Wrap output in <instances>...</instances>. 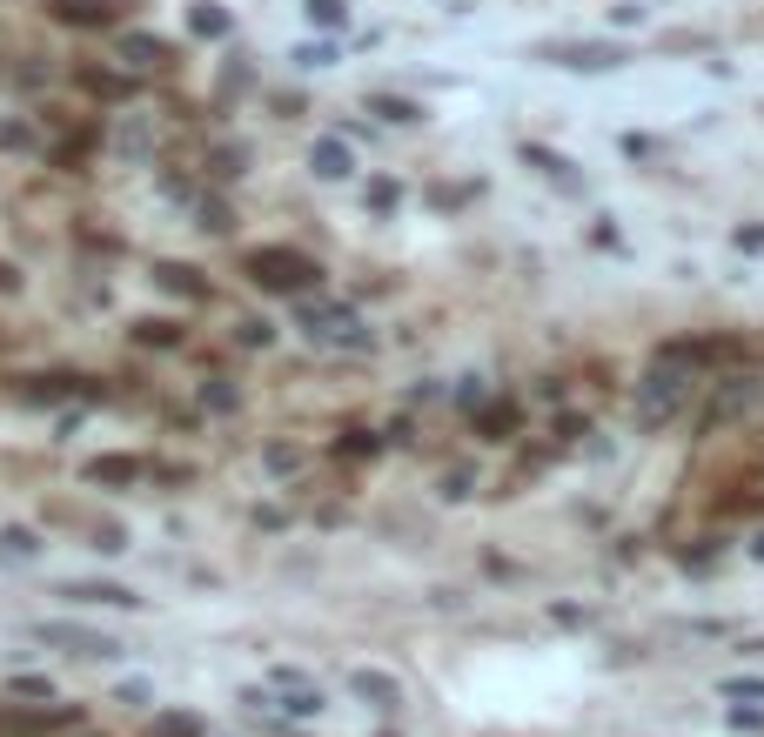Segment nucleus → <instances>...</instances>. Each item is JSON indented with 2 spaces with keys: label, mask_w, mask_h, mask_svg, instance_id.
Listing matches in <instances>:
<instances>
[{
  "label": "nucleus",
  "mask_w": 764,
  "mask_h": 737,
  "mask_svg": "<svg viewBox=\"0 0 764 737\" xmlns=\"http://www.w3.org/2000/svg\"><path fill=\"white\" fill-rule=\"evenodd\" d=\"M248 282L269 295H309L315 282H322V268H315V255H302V248H248Z\"/></svg>",
  "instance_id": "1"
},
{
  "label": "nucleus",
  "mask_w": 764,
  "mask_h": 737,
  "mask_svg": "<svg viewBox=\"0 0 764 737\" xmlns=\"http://www.w3.org/2000/svg\"><path fill=\"white\" fill-rule=\"evenodd\" d=\"M537 61L570 67V74H610V67H624V47L617 41H557V47H537Z\"/></svg>",
  "instance_id": "2"
},
{
  "label": "nucleus",
  "mask_w": 764,
  "mask_h": 737,
  "mask_svg": "<svg viewBox=\"0 0 764 737\" xmlns=\"http://www.w3.org/2000/svg\"><path fill=\"white\" fill-rule=\"evenodd\" d=\"M302 329L315 342H342V349H369V329L356 322V309H342V302H309L302 309Z\"/></svg>",
  "instance_id": "3"
},
{
  "label": "nucleus",
  "mask_w": 764,
  "mask_h": 737,
  "mask_svg": "<svg viewBox=\"0 0 764 737\" xmlns=\"http://www.w3.org/2000/svg\"><path fill=\"white\" fill-rule=\"evenodd\" d=\"M684 389H691L684 362L657 356V362H651V376H644V416H671L677 402H684Z\"/></svg>",
  "instance_id": "4"
},
{
  "label": "nucleus",
  "mask_w": 764,
  "mask_h": 737,
  "mask_svg": "<svg viewBox=\"0 0 764 737\" xmlns=\"http://www.w3.org/2000/svg\"><path fill=\"white\" fill-rule=\"evenodd\" d=\"M34 637H41V644L74 650V657H121V644H114L108 630H81V624H34Z\"/></svg>",
  "instance_id": "5"
},
{
  "label": "nucleus",
  "mask_w": 764,
  "mask_h": 737,
  "mask_svg": "<svg viewBox=\"0 0 764 737\" xmlns=\"http://www.w3.org/2000/svg\"><path fill=\"white\" fill-rule=\"evenodd\" d=\"M758 396H764V382H758V376H731L718 396H711L704 423H711V429H718V423H738V416H751V409H758Z\"/></svg>",
  "instance_id": "6"
},
{
  "label": "nucleus",
  "mask_w": 764,
  "mask_h": 737,
  "mask_svg": "<svg viewBox=\"0 0 764 737\" xmlns=\"http://www.w3.org/2000/svg\"><path fill=\"white\" fill-rule=\"evenodd\" d=\"M61 724H81L74 704H54V711H0V737H47Z\"/></svg>",
  "instance_id": "7"
},
{
  "label": "nucleus",
  "mask_w": 764,
  "mask_h": 737,
  "mask_svg": "<svg viewBox=\"0 0 764 737\" xmlns=\"http://www.w3.org/2000/svg\"><path fill=\"white\" fill-rule=\"evenodd\" d=\"M309 168H315V181H349L356 175V148H349L342 134H322L309 148Z\"/></svg>",
  "instance_id": "8"
},
{
  "label": "nucleus",
  "mask_w": 764,
  "mask_h": 737,
  "mask_svg": "<svg viewBox=\"0 0 764 737\" xmlns=\"http://www.w3.org/2000/svg\"><path fill=\"white\" fill-rule=\"evenodd\" d=\"M523 161H530L543 181H557L563 195H577V188H584V175H577V161H570V155H550V148H537V141H523Z\"/></svg>",
  "instance_id": "9"
},
{
  "label": "nucleus",
  "mask_w": 764,
  "mask_h": 737,
  "mask_svg": "<svg viewBox=\"0 0 764 737\" xmlns=\"http://www.w3.org/2000/svg\"><path fill=\"white\" fill-rule=\"evenodd\" d=\"M349 691H356L362 704H376V711H396V704H403V684H396L389 670H349Z\"/></svg>",
  "instance_id": "10"
},
{
  "label": "nucleus",
  "mask_w": 764,
  "mask_h": 737,
  "mask_svg": "<svg viewBox=\"0 0 764 737\" xmlns=\"http://www.w3.org/2000/svg\"><path fill=\"white\" fill-rule=\"evenodd\" d=\"M61 597L68 603H108V610H135V590L128 583H61Z\"/></svg>",
  "instance_id": "11"
},
{
  "label": "nucleus",
  "mask_w": 764,
  "mask_h": 737,
  "mask_svg": "<svg viewBox=\"0 0 764 737\" xmlns=\"http://www.w3.org/2000/svg\"><path fill=\"white\" fill-rule=\"evenodd\" d=\"M517 402H490V409H476V436H483V443H510V436H517Z\"/></svg>",
  "instance_id": "12"
},
{
  "label": "nucleus",
  "mask_w": 764,
  "mask_h": 737,
  "mask_svg": "<svg viewBox=\"0 0 764 737\" xmlns=\"http://www.w3.org/2000/svg\"><path fill=\"white\" fill-rule=\"evenodd\" d=\"M275 684H282V711H289V717H315V711H322V691L302 684L295 670H275Z\"/></svg>",
  "instance_id": "13"
},
{
  "label": "nucleus",
  "mask_w": 764,
  "mask_h": 737,
  "mask_svg": "<svg viewBox=\"0 0 764 737\" xmlns=\"http://www.w3.org/2000/svg\"><path fill=\"white\" fill-rule=\"evenodd\" d=\"M155 282H161L168 295H181V302H202V295H208V282H202V275H195L188 262H161V268H155Z\"/></svg>",
  "instance_id": "14"
},
{
  "label": "nucleus",
  "mask_w": 764,
  "mask_h": 737,
  "mask_svg": "<svg viewBox=\"0 0 764 737\" xmlns=\"http://www.w3.org/2000/svg\"><path fill=\"white\" fill-rule=\"evenodd\" d=\"M141 476V456H94L88 463V483H114V490H121V483H135Z\"/></svg>",
  "instance_id": "15"
},
{
  "label": "nucleus",
  "mask_w": 764,
  "mask_h": 737,
  "mask_svg": "<svg viewBox=\"0 0 764 737\" xmlns=\"http://www.w3.org/2000/svg\"><path fill=\"white\" fill-rule=\"evenodd\" d=\"M121 61L128 67H161L168 61V41H155V34H121Z\"/></svg>",
  "instance_id": "16"
},
{
  "label": "nucleus",
  "mask_w": 764,
  "mask_h": 737,
  "mask_svg": "<svg viewBox=\"0 0 764 737\" xmlns=\"http://www.w3.org/2000/svg\"><path fill=\"white\" fill-rule=\"evenodd\" d=\"M34 557H41V536L34 530H21V523L0 530V563H34Z\"/></svg>",
  "instance_id": "17"
},
{
  "label": "nucleus",
  "mask_w": 764,
  "mask_h": 737,
  "mask_svg": "<svg viewBox=\"0 0 764 737\" xmlns=\"http://www.w3.org/2000/svg\"><path fill=\"white\" fill-rule=\"evenodd\" d=\"M148 737H208V724L195 711H161L155 724H148Z\"/></svg>",
  "instance_id": "18"
},
{
  "label": "nucleus",
  "mask_w": 764,
  "mask_h": 737,
  "mask_svg": "<svg viewBox=\"0 0 764 737\" xmlns=\"http://www.w3.org/2000/svg\"><path fill=\"white\" fill-rule=\"evenodd\" d=\"M54 14H61L68 27H108V14H114V7H101V0H61Z\"/></svg>",
  "instance_id": "19"
},
{
  "label": "nucleus",
  "mask_w": 764,
  "mask_h": 737,
  "mask_svg": "<svg viewBox=\"0 0 764 737\" xmlns=\"http://www.w3.org/2000/svg\"><path fill=\"white\" fill-rule=\"evenodd\" d=\"M369 114H382V121H423V108H416V101H403V94H369Z\"/></svg>",
  "instance_id": "20"
},
{
  "label": "nucleus",
  "mask_w": 764,
  "mask_h": 737,
  "mask_svg": "<svg viewBox=\"0 0 764 737\" xmlns=\"http://www.w3.org/2000/svg\"><path fill=\"white\" fill-rule=\"evenodd\" d=\"M188 27H195L202 41H222V34H228V7H215V0H202V7L188 14Z\"/></svg>",
  "instance_id": "21"
},
{
  "label": "nucleus",
  "mask_w": 764,
  "mask_h": 737,
  "mask_svg": "<svg viewBox=\"0 0 764 737\" xmlns=\"http://www.w3.org/2000/svg\"><path fill=\"white\" fill-rule=\"evenodd\" d=\"M135 342H141V349H175L181 329H175V322H161V315H148V322H135Z\"/></svg>",
  "instance_id": "22"
},
{
  "label": "nucleus",
  "mask_w": 764,
  "mask_h": 737,
  "mask_svg": "<svg viewBox=\"0 0 764 737\" xmlns=\"http://www.w3.org/2000/svg\"><path fill=\"white\" fill-rule=\"evenodd\" d=\"M302 14L315 27H349V0H302Z\"/></svg>",
  "instance_id": "23"
},
{
  "label": "nucleus",
  "mask_w": 764,
  "mask_h": 737,
  "mask_svg": "<svg viewBox=\"0 0 764 737\" xmlns=\"http://www.w3.org/2000/svg\"><path fill=\"white\" fill-rule=\"evenodd\" d=\"M235 335H242L248 349H269V342H275V329L262 322V315H242V322H235Z\"/></svg>",
  "instance_id": "24"
},
{
  "label": "nucleus",
  "mask_w": 764,
  "mask_h": 737,
  "mask_svg": "<svg viewBox=\"0 0 764 737\" xmlns=\"http://www.w3.org/2000/svg\"><path fill=\"white\" fill-rule=\"evenodd\" d=\"M295 67H309V74H315V67H336V47H329V41H309V47H295Z\"/></svg>",
  "instance_id": "25"
},
{
  "label": "nucleus",
  "mask_w": 764,
  "mask_h": 737,
  "mask_svg": "<svg viewBox=\"0 0 764 737\" xmlns=\"http://www.w3.org/2000/svg\"><path fill=\"white\" fill-rule=\"evenodd\" d=\"M202 402H208V409H215V416H228V409H235V402H242V396H235V389H228V382L215 376V382H202Z\"/></svg>",
  "instance_id": "26"
},
{
  "label": "nucleus",
  "mask_w": 764,
  "mask_h": 737,
  "mask_svg": "<svg viewBox=\"0 0 764 737\" xmlns=\"http://www.w3.org/2000/svg\"><path fill=\"white\" fill-rule=\"evenodd\" d=\"M242 148H215V161H208V175H222V181H235V175H242Z\"/></svg>",
  "instance_id": "27"
},
{
  "label": "nucleus",
  "mask_w": 764,
  "mask_h": 737,
  "mask_svg": "<svg viewBox=\"0 0 764 737\" xmlns=\"http://www.w3.org/2000/svg\"><path fill=\"white\" fill-rule=\"evenodd\" d=\"M396 201H403V188H396V181H369V208H376V215H389Z\"/></svg>",
  "instance_id": "28"
},
{
  "label": "nucleus",
  "mask_w": 764,
  "mask_h": 737,
  "mask_svg": "<svg viewBox=\"0 0 764 737\" xmlns=\"http://www.w3.org/2000/svg\"><path fill=\"white\" fill-rule=\"evenodd\" d=\"M336 449H342V456H376L382 443H376V436H369V429H349V436H342Z\"/></svg>",
  "instance_id": "29"
},
{
  "label": "nucleus",
  "mask_w": 764,
  "mask_h": 737,
  "mask_svg": "<svg viewBox=\"0 0 764 737\" xmlns=\"http://www.w3.org/2000/svg\"><path fill=\"white\" fill-rule=\"evenodd\" d=\"M718 697H764V677H724Z\"/></svg>",
  "instance_id": "30"
},
{
  "label": "nucleus",
  "mask_w": 764,
  "mask_h": 737,
  "mask_svg": "<svg viewBox=\"0 0 764 737\" xmlns=\"http://www.w3.org/2000/svg\"><path fill=\"white\" fill-rule=\"evenodd\" d=\"M94 550H128V530H121V523H101V530H94Z\"/></svg>",
  "instance_id": "31"
},
{
  "label": "nucleus",
  "mask_w": 764,
  "mask_h": 737,
  "mask_svg": "<svg viewBox=\"0 0 764 737\" xmlns=\"http://www.w3.org/2000/svg\"><path fill=\"white\" fill-rule=\"evenodd\" d=\"M7 691H14V697H54V677H14Z\"/></svg>",
  "instance_id": "32"
},
{
  "label": "nucleus",
  "mask_w": 764,
  "mask_h": 737,
  "mask_svg": "<svg viewBox=\"0 0 764 737\" xmlns=\"http://www.w3.org/2000/svg\"><path fill=\"white\" fill-rule=\"evenodd\" d=\"M202 228H208V235H228V228H235L222 201H202Z\"/></svg>",
  "instance_id": "33"
},
{
  "label": "nucleus",
  "mask_w": 764,
  "mask_h": 737,
  "mask_svg": "<svg viewBox=\"0 0 764 737\" xmlns=\"http://www.w3.org/2000/svg\"><path fill=\"white\" fill-rule=\"evenodd\" d=\"M738 248H744V255H764V222H744L738 228Z\"/></svg>",
  "instance_id": "34"
},
{
  "label": "nucleus",
  "mask_w": 764,
  "mask_h": 737,
  "mask_svg": "<svg viewBox=\"0 0 764 737\" xmlns=\"http://www.w3.org/2000/svg\"><path fill=\"white\" fill-rule=\"evenodd\" d=\"M610 21H617V27H644V7H637V0H617Z\"/></svg>",
  "instance_id": "35"
},
{
  "label": "nucleus",
  "mask_w": 764,
  "mask_h": 737,
  "mask_svg": "<svg viewBox=\"0 0 764 737\" xmlns=\"http://www.w3.org/2000/svg\"><path fill=\"white\" fill-rule=\"evenodd\" d=\"M443 496L463 503V496H470V469H450V476H443Z\"/></svg>",
  "instance_id": "36"
},
{
  "label": "nucleus",
  "mask_w": 764,
  "mask_h": 737,
  "mask_svg": "<svg viewBox=\"0 0 764 737\" xmlns=\"http://www.w3.org/2000/svg\"><path fill=\"white\" fill-rule=\"evenodd\" d=\"M731 724H738V731H764V711H758V704H738V711H731Z\"/></svg>",
  "instance_id": "37"
},
{
  "label": "nucleus",
  "mask_w": 764,
  "mask_h": 737,
  "mask_svg": "<svg viewBox=\"0 0 764 737\" xmlns=\"http://www.w3.org/2000/svg\"><path fill=\"white\" fill-rule=\"evenodd\" d=\"M295 463H302V456H295V449H282V443H275V449H269V469H275V476H289V469H295Z\"/></svg>",
  "instance_id": "38"
},
{
  "label": "nucleus",
  "mask_w": 764,
  "mask_h": 737,
  "mask_svg": "<svg viewBox=\"0 0 764 737\" xmlns=\"http://www.w3.org/2000/svg\"><path fill=\"white\" fill-rule=\"evenodd\" d=\"M88 88H94V94H108V101H114V94H128V81H114V74H88Z\"/></svg>",
  "instance_id": "39"
},
{
  "label": "nucleus",
  "mask_w": 764,
  "mask_h": 737,
  "mask_svg": "<svg viewBox=\"0 0 764 737\" xmlns=\"http://www.w3.org/2000/svg\"><path fill=\"white\" fill-rule=\"evenodd\" d=\"M590 242H597V248H624V235H617L610 222H597V228H590Z\"/></svg>",
  "instance_id": "40"
},
{
  "label": "nucleus",
  "mask_w": 764,
  "mask_h": 737,
  "mask_svg": "<svg viewBox=\"0 0 764 737\" xmlns=\"http://www.w3.org/2000/svg\"><path fill=\"white\" fill-rule=\"evenodd\" d=\"M751 557H758V563H764V530H758V536H751Z\"/></svg>",
  "instance_id": "41"
},
{
  "label": "nucleus",
  "mask_w": 764,
  "mask_h": 737,
  "mask_svg": "<svg viewBox=\"0 0 764 737\" xmlns=\"http://www.w3.org/2000/svg\"><path fill=\"white\" fill-rule=\"evenodd\" d=\"M0 289H14V268H7V262H0Z\"/></svg>",
  "instance_id": "42"
}]
</instances>
